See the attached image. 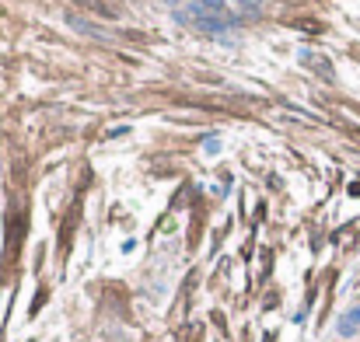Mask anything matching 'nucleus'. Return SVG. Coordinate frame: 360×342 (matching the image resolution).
<instances>
[{
    "label": "nucleus",
    "instance_id": "nucleus-1",
    "mask_svg": "<svg viewBox=\"0 0 360 342\" xmlns=\"http://www.w3.org/2000/svg\"><path fill=\"white\" fill-rule=\"evenodd\" d=\"M336 332H339L343 339H353V335L360 332V304L339 314V321H336Z\"/></svg>",
    "mask_w": 360,
    "mask_h": 342
},
{
    "label": "nucleus",
    "instance_id": "nucleus-2",
    "mask_svg": "<svg viewBox=\"0 0 360 342\" xmlns=\"http://www.w3.org/2000/svg\"><path fill=\"white\" fill-rule=\"evenodd\" d=\"M228 0H192V11L203 14V11H224Z\"/></svg>",
    "mask_w": 360,
    "mask_h": 342
},
{
    "label": "nucleus",
    "instance_id": "nucleus-3",
    "mask_svg": "<svg viewBox=\"0 0 360 342\" xmlns=\"http://www.w3.org/2000/svg\"><path fill=\"white\" fill-rule=\"evenodd\" d=\"M196 28H203V32H221V28H228V21H221V18H196Z\"/></svg>",
    "mask_w": 360,
    "mask_h": 342
},
{
    "label": "nucleus",
    "instance_id": "nucleus-4",
    "mask_svg": "<svg viewBox=\"0 0 360 342\" xmlns=\"http://www.w3.org/2000/svg\"><path fill=\"white\" fill-rule=\"evenodd\" d=\"M221 150V140H207V154H217Z\"/></svg>",
    "mask_w": 360,
    "mask_h": 342
}]
</instances>
